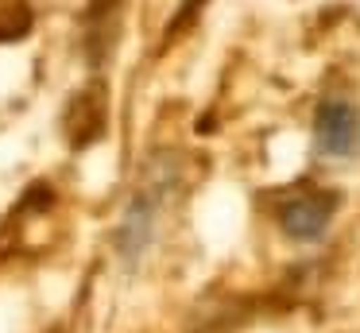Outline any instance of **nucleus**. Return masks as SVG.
<instances>
[{"label":"nucleus","instance_id":"1","mask_svg":"<svg viewBox=\"0 0 360 333\" xmlns=\"http://www.w3.org/2000/svg\"><path fill=\"white\" fill-rule=\"evenodd\" d=\"M174 186H179V170H174L171 159H151L132 182V194L124 201L117 229V252L124 263H140V256L151 248V240L159 232V217H163Z\"/></svg>","mask_w":360,"mask_h":333},{"label":"nucleus","instance_id":"2","mask_svg":"<svg viewBox=\"0 0 360 333\" xmlns=\"http://www.w3.org/2000/svg\"><path fill=\"white\" fill-rule=\"evenodd\" d=\"M314 147L326 159H349L360 151V105L352 97H326L314 116Z\"/></svg>","mask_w":360,"mask_h":333},{"label":"nucleus","instance_id":"3","mask_svg":"<svg viewBox=\"0 0 360 333\" xmlns=\"http://www.w3.org/2000/svg\"><path fill=\"white\" fill-rule=\"evenodd\" d=\"M333 213H337V194L302 186V190H295L279 206V225H283V232L295 237V240H318L321 232L329 229Z\"/></svg>","mask_w":360,"mask_h":333}]
</instances>
